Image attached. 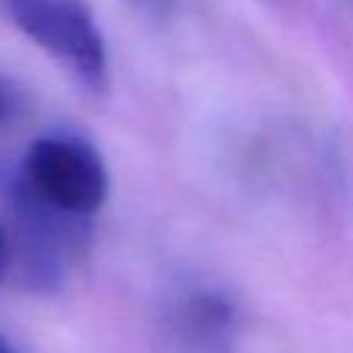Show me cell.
Here are the masks:
<instances>
[{"mask_svg": "<svg viewBox=\"0 0 353 353\" xmlns=\"http://www.w3.org/2000/svg\"><path fill=\"white\" fill-rule=\"evenodd\" d=\"M108 185L105 160L91 141L47 132L28 146L14 190L50 212L91 221L108 199Z\"/></svg>", "mask_w": 353, "mask_h": 353, "instance_id": "obj_1", "label": "cell"}, {"mask_svg": "<svg viewBox=\"0 0 353 353\" xmlns=\"http://www.w3.org/2000/svg\"><path fill=\"white\" fill-rule=\"evenodd\" d=\"M8 11L17 28L83 88L91 94L105 91L108 47L85 0H8Z\"/></svg>", "mask_w": 353, "mask_h": 353, "instance_id": "obj_2", "label": "cell"}, {"mask_svg": "<svg viewBox=\"0 0 353 353\" xmlns=\"http://www.w3.org/2000/svg\"><path fill=\"white\" fill-rule=\"evenodd\" d=\"M165 328L182 353H229L237 336V306L218 287L190 284L168 301Z\"/></svg>", "mask_w": 353, "mask_h": 353, "instance_id": "obj_3", "label": "cell"}, {"mask_svg": "<svg viewBox=\"0 0 353 353\" xmlns=\"http://www.w3.org/2000/svg\"><path fill=\"white\" fill-rule=\"evenodd\" d=\"M8 265H11V243H8V234L0 229V279L6 276Z\"/></svg>", "mask_w": 353, "mask_h": 353, "instance_id": "obj_4", "label": "cell"}, {"mask_svg": "<svg viewBox=\"0 0 353 353\" xmlns=\"http://www.w3.org/2000/svg\"><path fill=\"white\" fill-rule=\"evenodd\" d=\"M8 108H11V88H8V83L0 77V121L8 116Z\"/></svg>", "mask_w": 353, "mask_h": 353, "instance_id": "obj_5", "label": "cell"}, {"mask_svg": "<svg viewBox=\"0 0 353 353\" xmlns=\"http://www.w3.org/2000/svg\"><path fill=\"white\" fill-rule=\"evenodd\" d=\"M0 353H14V347H11V345H8L3 336H0Z\"/></svg>", "mask_w": 353, "mask_h": 353, "instance_id": "obj_6", "label": "cell"}]
</instances>
